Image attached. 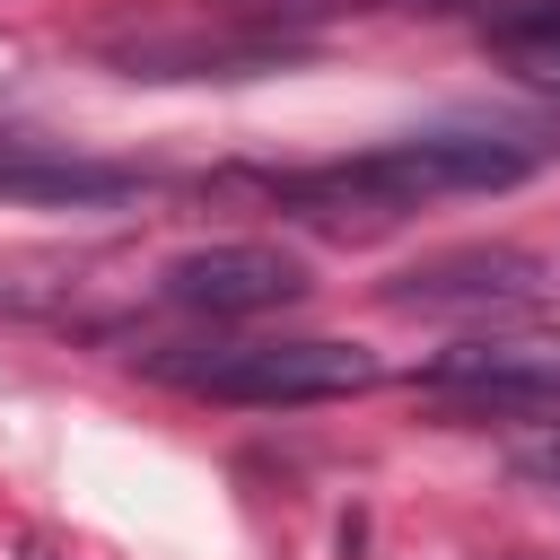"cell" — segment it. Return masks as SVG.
I'll return each mask as SVG.
<instances>
[{
    "mask_svg": "<svg viewBox=\"0 0 560 560\" xmlns=\"http://www.w3.org/2000/svg\"><path fill=\"white\" fill-rule=\"evenodd\" d=\"M542 158H551V140H516V131H420V140H385V149L315 166V175H280V201L298 219L350 228V210L359 219H402V210L446 201V192H508Z\"/></svg>",
    "mask_w": 560,
    "mask_h": 560,
    "instance_id": "6da1fadb",
    "label": "cell"
},
{
    "mask_svg": "<svg viewBox=\"0 0 560 560\" xmlns=\"http://www.w3.org/2000/svg\"><path fill=\"white\" fill-rule=\"evenodd\" d=\"M140 368L201 402H245V411L341 402V394L385 385V359L359 341H192V350H149Z\"/></svg>",
    "mask_w": 560,
    "mask_h": 560,
    "instance_id": "7a4b0ae2",
    "label": "cell"
},
{
    "mask_svg": "<svg viewBox=\"0 0 560 560\" xmlns=\"http://www.w3.org/2000/svg\"><path fill=\"white\" fill-rule=\"evenodd\" d=\"M394 315H446V324H508L542 306V262L525 245H446L385 280Z\"/></svg>",
    "mask_w": 560,
    "mask_h": 560,
    "instance_id": "3957f363",
    "label": "cell"
},
{
    "mask_svg": "<svg viewBox=\"0 0 560 560\" xmlns=\"http://www.w3.org/2000/svg\"><path fill=\"white\" fill-rule=\"evenodd\" d=\"M158 298L184 306V315H210V324H245V315H280L306 298V262L280 254V245H192L158 271Z\"/></svg>",
    "mask_w": 560,
    "mask_h": 560,
    "instance_id": "277c9868",
    "label": "cell"
},
{
    "mask_svg": "<svg viewBox=\"0 0 560 560\" xmlns=\"http://www.w3.org/2000/svg\"><path fill=\"white\" fill-rule=\"evenodd\" d=\"M446 411H464V420H560V359L551 350H525V341H464V350H446V359H429V376H420Z\"/></svg>",
    "mask_w": 560,
    "mask_h": 560,
    "instance_id": "5b68a950",
    "label": "cell"
},
{
    "mask_svg": "<svg viewBox=\"0 0 560 560\" xmlns=\"http://www.w3.org/2000/svg\"><path fill=\"white\" fill-rule=\"evenodd\" d=\"M140 192L131 166H96V158H52V149H26L9 140L0 158V201H61V210H96V201H122Z\"/></svg>",
    "mask_w": 560,
    "mask_h": 560,
    "instance_id": "8992f818",
    "label": "cell"
},
{
    "mask_svg": "<svg viewBox=\"0 0 560 560\" xmlns=\"http://www.w3.org/2000/svg\"><path fill=\"white\" fill-rule=\"evenodd\" d=\"M481 44L525 88H551L560 96V0H499V9H481Z\"/></svg>",
    "mask_w": 560,
    "mask_h": 560,
    "instance_id": "52a82bcc",
    "label": "cell"
},
{
    "mask_svg": "<svg viewBox=\"0 0 560 560\" xmlns=\"http://www.w3.org/2000/svg\"><path fill=\"white\" fill-rule=\"evenodd\" d=\"M508 472H516L525 490L560 499V420H551V429H534V438H516V446H508Z\"/></svg>",
    "mask_w": 560,
    "mask_h": 560,
    "instance_id": "ba28073f",
    "label": "cell"
},
{
    "mask_svg": "<svg viewBox=\"0 0 560 560\" xmlns=\"http://www.w3.org/2000/svg\"><path fill=\"white\" fill-rule=\"evenodd\" d=\"M394 9H455V0H394Z\"/></svg>",
    "mask_w": 560,
    "mask_h": 560,
    "instance_id": "9c48e42d",
    "label": "cell"
},
{
    "mask_svg": "<svg viewBox=\"0 0 560 560\" xmlns=\"http://www.w3.org/2000/svg\"><path fill=\"white\" fill-rule=\"evenodd\" d=\"M26 560H52V551H44V542H26Z\"/></svg>",
    "mask_w": 560,
    "mask_h": 560,
    "instance_id": "30bf717a",
    "label": "cell"
},
{
    "mask_svg": "<svg viewBox=\"0 0 560 560\" xmlns=\"http://www.w3.org/2000/svg\"><path fill=\"white\" fill-rule=\"evenodd\" d=\"M0 158H9V140H0Z\"/></svg>",
    "mask_w": 560,
    "mask_h": 560,
    "instance_id": "8fae6325",
    "label": "cell"
}]
</instances>
